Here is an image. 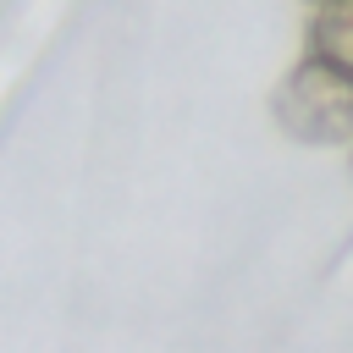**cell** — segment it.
<instances>
[{"label":"cell","mask_w":353,"mask_h":353,"mask_svg":"<svg viewBox=\"0 0 353 353\" xmlns=\"http://www.w3.org/2000/svg\"><path fill=\"white\" fill-rule=\"evenodd\" d=\"M270 110H276L281 132L298 143H347L353 138V72H342L320 55H303L281 77Z\"/></svg>","instance_id":"obj_1"},{"label":"cell","mask_w":353,"mask_h":353,"mask_svg":"<svg viewBox=\"0 0 353 353\" xmlns=\"http://www.w3.org/2000/svg\"><path fill=\"white\" fill-rule=\"evenodd\" d=\"M314 6H325V0H314Z\"/></svg>","instance_id":"obj_4"},{"label":"cell","mask_w":353,"mask_h":353,"mask_svg":"<svg viewBox=\"0 0 353 353\" xmlns=\"http://www.w3.org/2000/svg\"><path fill=\"white\" fill-rule=\"evenodd\" d=\"M347 176H353V149H347Z\"/></svg>","instance_id":"obj_3"},{"label":"cell","mask_w":353,"mask_h":353,"mask_svg":"<svg viewBox=\"0 0 353 353\" xmlns=\"http://www.w3.org/2000/svg\"><path fill=\"white\" fill-rule=\"evenodd\" d=\"M309 55L353 72V0H325L314 6V28H309Z\"/></svg>","instance_id":"obj_2"}]
</instances>
